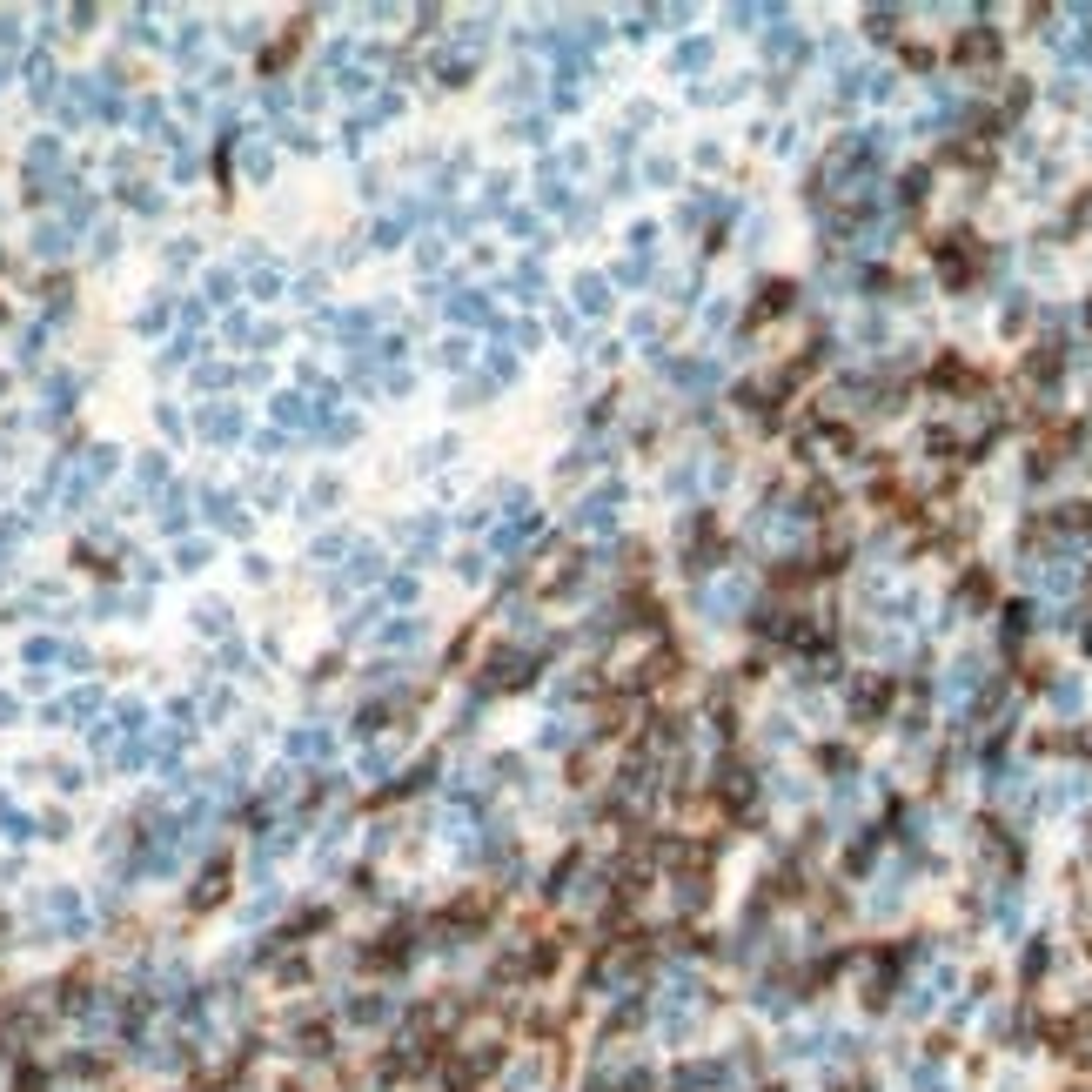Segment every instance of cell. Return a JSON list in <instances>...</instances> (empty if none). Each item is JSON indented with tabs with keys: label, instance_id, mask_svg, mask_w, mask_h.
<instances>
[{
	"label": "cell",
	"instance_id": "obj_1",
	"mask_svg": "<svg viewBox=\"0 0 1092 1092\" xmlns=\"http://www.w3.org/2000/svg\"><path fill=\"white\" fill-rule=\"evenodd\" d=\"M222 898H229V864L215 858V864L202 872V885L188 891V905H195V912H208V905H222Z\"/></svg>",
	"mask_w": 1092,
	"mask_h": 1092
}]
</instances>
